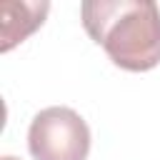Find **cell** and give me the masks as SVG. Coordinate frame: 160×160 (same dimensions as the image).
I'll use <instances>...</instances> for the list:
<instances>
[{
	"mask_svg": "<svg viewBox=\"0 0 160 160\" xmlns=\"http://www.w3.org/2000/svg\"><path fill=\"white\" fill-rule=\"evenodd\" d=\"M82 28L108 58L130 72L160 62V8L152 0H88Z\"/></svg>",
	"mask_w": 160,
	"mask_h": 160,
	"instance_id": "cell-1",
	"label": "cell"
},
{
	"mask_svg": "<svg viewBox=\"0 0 160 160\" xmlns=\"http://www.w3.org/2000/svg\"><path fill=\"white\" fill-rule=\"evenodd\" d=\"M28 150L32 160H85L90 152V128L70 108H45L30 122Z\"/></svg>",
	"mask_w": 160,
	"mask_h": 160,
	"instance_id": "cell-2",
	"label": "cell"
},
{
	"mask_svg": "<svg viewBox=\"0 0 160 160\" xmlns=\"http://www.w3.org/2000/svg\"><path fill=\"white\" fill-rule=\"evenodd\" d=\"M2 160H18V158H10V155H5V158H2Z\"/></svg>",
	"mask_w": 160,
	"mask_h": 160,
	"instance_id": "cell-3",
	"label": "cell"
}]
</instances>
